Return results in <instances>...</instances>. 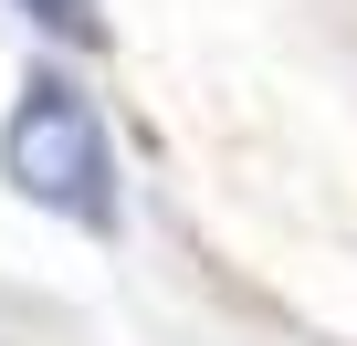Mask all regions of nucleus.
Here are the masks:
<instances>
[{"label": "nucleus", "mask_w": 357, "mask_h": 346, "mask_svg": "<svg viewBox=\"0 0 357 346\" xmlns=\"http://www.w3.org/2000/svg\"><path fill=\"white\" fill-rule=\"evenodd\" d=\"M0 179H11L32 210L74 221V231H116V136H105L95 95H74L63 74H32V84L11 95Z\"/></svg>", "instance_id": "1"}, {"label": "nucleus", "mask_w": 357, "mask_h": 346, "mask_svg": "<svg viewBox=\"0 0 357 346\" xmlns=\"http://www.w3.org/2000/svg\"><path fill=\"white\" fill-rule=\"evenodd\" d=\"M11 11H22L32 32L74 42V53H105V11H95V0H11Z\"/></svg>", "instance_id": "2"}]
</instances>
